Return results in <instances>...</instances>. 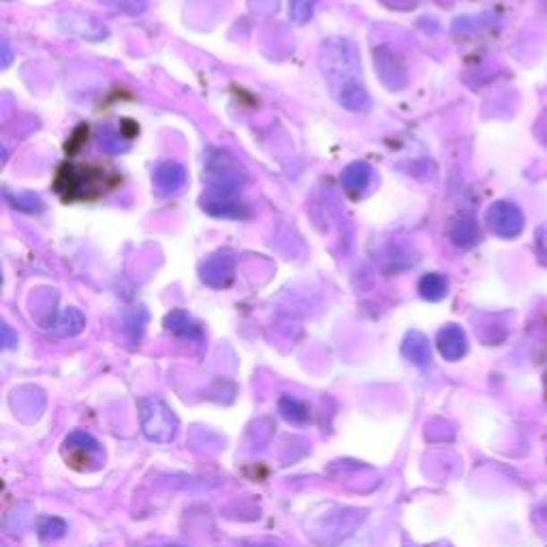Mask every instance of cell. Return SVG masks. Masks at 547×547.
<instances>
[{"mask_svg":"<svg viewBox=\"0 0 547 547\" xmlns=\"http://www.w3.org/2000/svg\"><path fill=\"white\" fill-rule=\"evenodd\" d=\"M120 184V175L115 171L101 167V165L86 163H64L56 171L54 189L64 201H84V199H98L107 195Z\"/></svg>","mask_w":547,"mask_h":547,"instance_id":"7a4b0ae2","label":"cell"},{"mask_svg":"<svg viewBox=\"0 0 547 547\" xmlns=\"http://www.w3.org/2000/svg\"><path fill=\"white\" fill-rule=\"evenodd\" d=\"M201 208L212 217L218 218H246L248 208L242 206L237 199H201Z\"/></svg>","mask_w":547,"mask_h":547,"instance_id":"7c38bea8","label":"cell"},{"mask_svg":"<svg viewBox=\"0 0 547 547\" xmlns=\"http://www.w3.org/2000/svg\"><path fill=\"white\" fill-rule=\"evenodd\" d=\"M169 547H182V545H169Z\"/></svg>","mask_w":547,"mask_h":547,"instance_id":"484cf974","label":"cell"},{"mask_svg":"<svg viewBox=\"0 0 547 547\" xmlns=\"http://www.w3.org/2000/svg\"><path fill=\"white\" fill-rule=\"evenodd\" d=\"M64 449H69L71 453H77L80 456V462H90L92 457H101V445H98L97 439H92L90 434L86 432H73L66 439Z\"/></svg>","mask_w":547,"mask_h":547,"instance_id":"4fadbf2b","label":"cell"},{"mask_svg":"<svg viewBox=\"0 0 547 547\" xmlns=\"http://www.w3.org/2000/svg\"><path fill=\"white\" fill-rule=\"evenodd\" d=\"M402 355L415 366H428L430 363V342L419 331H411L402 342Z\"/></svg>","mask_w":547,"mask_h":547,"instance_id":"5bb4252c","label":"cell"},{"mask_svg":"<svg viewBox=\"0 0 547 547\" xmlns=\"http://www.w3.org/2000/svg\"><path fill=\"white\" fill-rule=\"evenodd\" d=\"M490 226L494 229V234L502 237H513L517 235V231L522 229L524 220L517 208H513L511 203H496L490 209Z\"/></svg>","mask_w":547,"mask_h":547,"instance_id":"52a82bcc","label":"cell"},{"mask_svg":"<svg viewBox=\"0 0 547 547\" xmlns=\"http://www.w3.org/2000/svg\"><path fill=\"white\" fill-rule=\"evenodd\" d=\"M9 203L13 208L21 209V212H35V209H41V201H38L37 195H15L11 197L7 192Z\"/></svg>","mask_w":547,"mask_h":547,"instance_id":"603a6c76","label":"cell"},{"mask_svg":"<svg viewBox=\"0 0 547 547\" xmlns=\"http://www.w3.org/2000/svg\"><path fill=\"white\" fill-rule=\"evenodd\" d=\"M370 178H372V169H370V165L357 161V163H351L349 167L342 171L340 184H342V189H345L346 195L357 199L366 192Z\"/></svg>","mask_w":547,"mask_h":547,"instance_id":"9c48e42d","label":"cell"},{"mask_svg":"<svg viewBox=\"0 0 547 547\" xmlns=\"http://www.w3.org/2000/svg\"><path fill=\"white\" fill-rule=\"evenodd\" d=\"M374 66H377L380 81L389 88V90H400L406 84V69L405 63L397 58V54L389 47H379L374 52Z\"/></svg>","mask_w":547,"mask_h":547,"instance_id":"8992f818","label":"cell"},{"mask_svg":"<svg viewBox=\"0 0 547 547\" xmlns=\"http://www.w3.org/2000/svg\"><path fill=\"white\" fill-rule=\"evenodd\" d=\"M3 342H4V346H7V349H11V346L15 345V342H18V336L13 334V331H11V328L7 323H3Z\"/></svg>","mask_w":547,"mask_h":547,"instance_id":"cb8c5ba5","label":"cell"},{"mask_svg":"<svg viewBox=\"0 0 547 547\" xmlns=\"http://www.w3.org/2000/svg\"><path fill=\"white\" fill-rule=\"evenodd\" d=\"M165 328H167L171 334L180 336V338H191V340L201 338V328H199L195 319L184 311L169 312L167 317H165Z\"/></svg>","mask_w":547,"mask_h":547,"instance_id":"8fae6325","label":"cell"},{"mask_svg":"<svg viewBox=\"0 0 547 547\" xmlns=\"http://www.w3.org/2000/svg\"><path fill=\"white\" fill-rule=\"evenodd\" d=\"M154 184H157L158 192L163 195H175L184 189L186 184V169L184 165L178 161H165L154 171Z\"/></svg>","mask_w":547,"mask_h":547,"instance_id":"ba28073f","label":"cell"},{"mask_svg":"<svg viewBox=\"0 0 547 547\" xmlns=\"http://www.w3.org/2000/svg\"><path fill=\"white\" fill-rule=\"evenodd\" d=\"M317 0H289V15L295 24H306L312 18Z\"/></svg>","mask_w":547,"mask_h":547,"instance_id":"44dd1931","label":"cell"},{"mask_svg":"<svg viewBox=\"0 0 547 547\" xmlns=\"http://www.w3.org/2000/svg\"><path fill=\"white\" fill-rule=\"evenodd\" d=\"M280 413H283V417L286 422L291 423H306L311 422V408L303 405L302 400H297V397L293 396H283L280 397Z\"/></svg>","mask_w":547,"mask_h":547,"instance_id":"9a60e30c","label":"cell"},{"mask_svg":"<svg viewBox=\"0 0 547 547\" xmlns=\"http://www.w3.org/2000/svg\"><path fill=\"white\" fill-rule=\"evenodd\" d=\"M203 178H206L208 186L203 197L237 199V192L244 186L246 171L231 152L209 150L206 169H203Z\"/></svg>","mask_w":547,"mask_h":547,"instance_id":"3957f363","label":"cell"},{"mask_svg":"<svg viewBox=\"0 0 547 547\" xmlns=\"http://www.w3.org/2000/svg\"><path fill=\"white\" fill-rule=\"evenodd\" d=\"M413 0H389V4L391 7H396V9H405V7H408V4H411Z\"/></svg>","mask_w":547,"mask_h":547,"instance_id":"d4e9b609","label":"cell"},{"mask_svg":"<svg viewBox=\"0 0 547 547\" xmlns=\"http://www.w3.org/2000/svg\"><path fill=\"white\" fill-rule=\"evenodd\" d=\"M98 3L126 15H141L148 7V0H98Z\"/></svg>","mask_w":547,"mask_h":547,"instance_id":"ffe728a7","label":"cell"},{"mask_svg":"<svg viewBox=\"0 0 547 547\" xmlns=\"http://www.w3.org/2000/svg\"><path fill=\"white\" fill-rule=\"evenodd\" d=\"M419 295L428 302H439L447 295V280L440 274H425L419 280Z\"/></svg>","mask_w":547,"mask_h":547,"instance_id":"2e32d148","label":"cell"},{"mask_svg":"<svg viewBox=\"0 0 547 547\" xmlns=\"http://www.w3.org/2000/svg\"><path fill=\"white\" fill-rule=\"evenodd\" d=\"M98 141H101V148L105 152L109 154H120L129 150V146H126V141L123 140V132H115L114 129H109V126H105L101 131V137H98Z\"/></svg>","mask_w":547,"mask_h":547,"instance_id":"d6986e66","label":"cell"},{"mask_svg":"<svg viewBox=\"0 0 547 547\" xmlns=\"http://www.w3.org/2000/svg\"><path fill=\"white\" fill-rule=\"evenodd\" d=\"M141 430L154 443H171L178 434V417L158 397H146L140 402Z\"/></svg>","mask_w":547,"mask_h":547,"instance_id":"277c9868","label":"cell"},{"mask_svg":"<svg viewBox=\"0 0 547 547\" xmlns=\"http://www.w3.org/2000/svg\"><path fill=\"white\" fill-rule=\"evenodd\" d=\"M199 276H201L203 283L208 286H214V289L229 286L234 283V276H235V257L226 251L214 252L212 257H208L206 261L201 263Z\"/></svg>","mask_w":547,"mask_h":547,"instance_id":"5b68a950","label":"cell"},{"mask_svg":"<svg viewBox=\"0 0 547 547\" xmlns=\"http://www.w3.org/2000/svg\"><path fill=\"white\" fill-rule=\"evenodd\" d=\"M451 237H453V242H456L457 246H473L474 242H477V237H479L477 225H474L473 220L464 218L456 226H453Z\"/></svg>","mask_w":547,"mask_h":547,"instance_id":"ac0fdd59","label":"cell"},{"mask_svg":"<svg viewBox=\"0 0 547 547\" xmlns=\"http://www.w3.org/2000/svg\"><path fill=\"white\" fill-rule=\"evenodd\" d=\"M84 325H86L84 314L77 311V308H66L63 317H60L56 323V334L63 336V338H66V336H77L81 329H84Z\"/></svg>","mask_w":547,"mask_h":547,"instance_id":"e0dca14e","label":"cell"},{"mask_svg":"<svg viewBox=\"0 0 547 547\" xmlns=\"http://www.w3.org/2000/svg\"><path fill=\"white\" fill-rule=\"evenodd\" d=\"M321 71L328 80L331 97L346 112L363 114L370 109V95L362 80L357 47L349 38L331 37L321 46L319 54Z\"/></svg>","mask_w":547,"mask_h":547,"instance_id":"6da1fadb","label":"cell"},{"mask_svg":"<svg viewBox=\"0 0 547 547\" xmlns=\"http://www.w3.org/2000/svg\"><path fill=\"white\" fill-rule=\"evenodd\" d=\"M66 524L60 517H43L41 526H38V534L43 541H56L64 537Z\"/></svg>","mask_w":547,"mask_h":547,"instance_id":"7402d4cb","label":"cell"},{"mask_svg":"<svg viewBox=\"0 0 547 547\" xmlns=\"http://www.w3.org/2000/svg\"><path fill=\"white\" fill-rule=\"evenodd\" d=\"M439 351L449 362L460 359L466 353V336L457 325H447L439 334Z\"/></svg>","mask_w":547,"mask_h":547,"instance_id":"30bf717a","label":"cell"}]
</instances>
